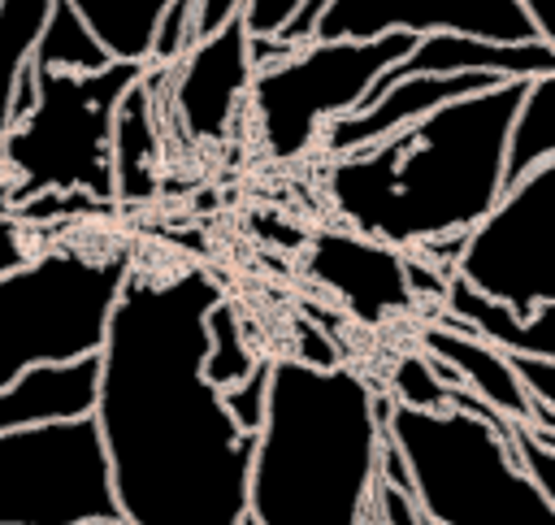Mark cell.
Masks as SVG:
<instances>
[{
    "label": "cell",
    "instance_id": "603a6c76",
    "mask_svg": "<svg viewBox=\"0 0 555 525\" xmlns=\"http://www.w3.org/2000/svg\"><path fill=\"white\" fill-rule=\"evenodd\" d=\"M256 360H260V356H256L251 343H247V330H243V317H238L234 299L221 295V299L208 308V317H204V377H208L217 390H225V386L243 382Z\"/></svg>",
    "mask_w": 555,
    "mask_h": 525
},
{
    "label": "cell",
    "instance_id": "7c38bea8",
    "mask_svg": "<svg viewBox=\"0 0 555 525\" xmlns=\"http://www.w3.org/2000/svg\"><path fill=\"white\" fill-rule=\"evenodd\" d=\"M308 273L334 291L347 312L364 325H382L412 308L416 291L408 282V252L364 239L347 226L317 230L308 243Z\"/></svg>",
    "mask_w": 555,
    "mask_h": 525
},
{
    "label": "cell",
    "instance_id": "5bb4252c",
    "mask_svg": "<svg viewBox=\"0 0 555 525\" xmlns=\"http://www.w3.org/2000/svg\"><path fill=\"white\" fill-rule=\"evenodd\" d=\"M412 74H486L499 82H529L538 74H555V43H542V39L499 43V39H477L455 30H429V35H416L408 56L395 61L373 87H386Z\"/></svg>",
    "mask_w": 555,
    "mask_h": 525
},
{
    "label": "cell",
    "instance_id": "52a82bcc",
    "mask_svg": "<svg viewBox=\"0 0 555 525\" xmlns=\"http://www.w3.org/2000/svg\"><path fill=\"white\" fill-rule=\"evenodd\" d=\"M416 35L390 30L377 39H304L291 56L251 69V113L260 143L273 161H299L317 148L321 130L351 113L373 82L408 56Z\"/></svg>",
    "mask_w": 555,
    "mask_h": 525
},
{
    "label": "cell",
    "instance_id": "ba28073f",
    "mask_svg": "<svg viewBox=\"0 0 555 525\" xmlns=\"http://www.w3.org/2000/svg\"><path fill=\"white\" fill-rule=\"evenodd\" d=\"M113 486L91 417L0 434V525L113 521Z\"/></svg>",
    "mask_w": 555,
    "mask_h": 525
},
{
    "label": "cell",
    "instance_id": "4316f807",
    "mask_svg": "<svg viewBox=\"0 0 555 525\" xmlns=\"http://www.w3.org/2000/svg\"><path fill=\"white\" fill-rule=\"evenodd\" d=\"M373 516H377V525H425L421 521V512H416V503L403 495V490H395V486H386V482H373Z\"/></svg>",
    "mask_w": 555,
    "mask_h": 525
},
{
    "label": "cell",
    "instance_id": "8fae6325",
    "mask_svg": "<svg viewBox=\"0 0 555 525\" xmlns=\"http://www.w3.org/2000/svg\"><path fill=\"white\" fill-rule=\"evenodd\" d=\"M169 95L178 126L195 143H217L230 135L238 104L251 87V61H247V26L243 17L225 22L217 35L195 39L169 69Z\"/></svg>",
    "mask_w": 555,
    "mask_h": 525
},
{
    "label": "cell",
    "instance_id": "4dcf8cb0",
    "mask_svg": "<svg viewBox=\"0 0 555 525\" xmlns=\"http://www.w3.org/2000/svg\"><path fill=\"white\" fill-rule=\"evenodd\" d=\"M87 525H126L121 516H113V521H87Z\"/></svg>",
    "mask_w": 555,
    "mask_h": 525
},
{
    "label": "cell",
    "instance_id": "5b68a950",
    "mask_svg": "<svg viewBox=\"0 0 555 525\" xmlns=\"http://www.w3.org/2000/svg\"><path fill=\"white\" fill-rule=\"evenodd\" d=\"M147 74V65L108 61L91 74L35 69V104L0 135V156L13 174V200L82 195L113 200L108 130L117 100Z\"/></svg>",
    "mask_w": 555,
    "mask_h": 525
},
{
    "label": "cell",
    "instance_id": "2e32d148",
    "mask_svg": "<svg viewBox=\"0 0 555 525\" xmlns=\"http://www.w3.org/2000/svg\"><path fill=\"white\" fill-rule=\"evenodd\" d=\"M421 351L429 360H438L442 373L460 390L477 395L499 417L533 421V408H529V399H525V390H520V382L507 364V351H499V347H490V343H481V338H473V334H464L447 321H434V325L421 330Z\"/></svg>",
    "mask_w": 555,
    "mask_h": 525
},
{
    "label": "cell",
    "instance_id": "277c9868",
    "mask_svg": "<svg viewBox=\"0 0 555 525\" xmlns=\"http://www.w3.org/2000/svg\"><path fill=\"white\" fill-rule=\"evenodd\" d=\"M382 434L403 456L425 525H555V503L525 477L499 425L460 408L390 404Z\"/></svg>",
    "mask_w": 555,
    "mask_h": 525
},
{
    "label": "cell",
    "instance_id": "f546056e",
    "mask_svg": "<svg viewBox=\"0 0 555 525\" xmlns=\"http://www.w3.org/2000/svg\"><path fill=\"white\" fill-rule=\"evenodd\" d=\"M516 9L529 17V26L542 43H555V0H516Z\"/></svg>",
    "mask_w": 555,
    "mask_h": 525
},
{
    "label": "cell",
    "instance_id": "484cf974",
    "mask_svg": "<svg viewBox=\"0 0 555 525\" xmlns=\"http://www.w3.org/2000/svg\"><path fill=\"white\" fill-rule=\"evenodd\" d=\"M304 0H247L243 4V26L247 35H282L286 22L299 13Z\"/></svg>",
    "mask_w": 555,
    "mask_h": 525
},
{
    "label": "cell",
    "instance_id": "1f68e13d",
    "mask_svg": "<svg viewBox=\"0 0 555 525\" xmlns=\"http://www.w3.org/2000/svg\"><path fill=\"white\" fill-rule=\"evenodd\" d=\"M238 525H256V521H251V516H247V512H243V521H238Z\"/></svg>",
    "mask_w": 555,
    "mask_h": 525
},
{
    "label": "cell",
    "instance_id": "83f0119b",
    "mask_svg": "<svg viewBox=\"0 0 555 525\" xmlns=\"http://www.w3.org/2000/svg\"><path fill=\"white\" fill-rule=\"evenodd\" d=\"M30 243H26V221H17L13 213H0V278L22 269L30 260Z\"/></svg>",
    "mask_w": 555,
    "mask_h": 525
},
{
    "label": "cell",
    "instance_id": "44dd1931",
    "mask_svg": "<svg viewBox=\"0 0 555 525\" xmlns=\"http://www.w3.org/2000/svg\"><path fill=\"white\" fill-rule=\"evenodd\" d=\"M30 65L35 69H56V74H91V69L108 65V52L95 43V35L82 26V17L65 0H56L39 39H35Z\"/></svg>",
    "mask_w": 555,
    "mask_h": 525
},
{
    "label": "cell",
    "instance_id": "9a60e30c",
    "mask_svg": "<svg viewBox=\"0 0 555 525\" xmlns=\"http://www.w3.org/2000/svg\"><path fill=\"white\" fill-rule=\"evenodd\" d=\"M95 382L100 360L78 356L61 364H35L0 386V434L52 425V421H78L95 408Z\"/></svg>",
    "mask_w": 555,
    "mask_h": 525
},
{
    "label": "cell",
    "instance_id": "4fadbf2b",
    "mask_svg": "<svg viewBox=\"0 0 555 525\" xmlns=\"http://www.w3.org/2000/svg\"><path fill=\"white\" fill-rule=\"evenodd\" d=\"M499 78H486V74H412V78H395L386 87H373L351 113L334 117L317 148L325 156H343V152H360V148H373L382 139H390L395 130L421 121L425 113L460 100V95H473V91H486L494 87Z\"/></svg>",
    "mask_w": 555,
    "mask_h": 525
},
{
    "label": "cell",
    "instance_id": "6da1fadb",
    "mask_svg": "<svg viewBox=\"0 0 555 525\" xmlns=\"http://www.w3.org/2000/svg\"><path fill=\"white\" fill-rule=\"evenodd\" d=\"M221 286L204 269L130 278L95 351L108 486L126 525H238L247 512L243 434L204 377V317Z\"/></svg>",
    "mask_w": 555,
    "mask_h": 525
},
{
    "label": "cell",
    "instance_id": "30bf717a",
    "mask_svg": "<svg viewBox=\"0 0 555 525\" xmlns=\"http://www.w3.org/2000/svg\"><path fill=\"white\" fill-rule=\"evenodd\" d=\"M390 30H455L499 43L538 39L516 0H330L317 13L308 39H377Z\"/></svg>",
    "mask_w": 555,
    "mask_h": 525
},
{
    "label": "cell",
    "instance_id": "ac0fdd59",
    "mask_svg": "<svg viewBox=\"0 0 555 525\" xmlns=\"http://www.w3.org/2000/svg\"><path fill=\"white\" fill-rule=\"evenodd\" d=\"M160 156V135H156V95H152V74H143L113 113L108 130V174H113V195L117 200H139L152 191Z\"/></svg>",
    "mask_w": 555,
    "mask_h": 525
},
{
    "label": "cell",
    "instance_id": "ffe728a7",
    "mask_svg": "<svg viewBox=\"0 0 555 525\" xmlns=\"http://www.w3.org/2000/svg\"><path fill=\"white\" fill-rule=\"evenodd\" d=\"M555 156V74H538L525 82L520 104L507 126L503 143V187L533 174L542 161Z\"/></svg>",
    "mask_w": 555,
    "mask_h": 525
},
{
    "label": "cell",
    "instance_id": "e0dca14e",
    "mask_svg": "<svg viewBox=\"0 0 555 525\" xmlns=\"http://www.w3.org/2000/svg\"><path fill=\"white\" fill-rule=\"evenodd\" d=\"M442 304H447V325L507 351V356H555V304H538L533 312H516L512 304L486 299L481 291H473L468 282L447 273L442 286Z\"/></svg>",
    "mask_w": 555,
    "mask_h": 525
},
{
    "label": "cell",
    "instance_id": "d6986e66",
    "mask_svg": "<svg viewBox=\"0 0 555 525\" xmlns=\"http://www.w3.org/2000/svg\"><path fill=\"white\" fill-rule=\"evenodd\" d=\"M65 4L82 17V26L95 35V43L108 52V61L147 65L156 22L169 0H65Z\"/></svg>",
    "mask_w": 555,
    "mask_h": 525
},
{
    "label": "cell",
    "instance_id": "8992f818",
    "mask_svg": "<svg viewBox=\"0 0 555 525\" xmlns=\"http://www.w3.org/2000/svg\"><path fill=\"white\" fill-rule=\"evenodd\" d=\"M134 278L126 256L52 247L0 278V386L35 364L95 356L108 312Z\"/></svg>",
    "mask_w": 555,
    "mask_h": 525
},
{
    "label": "cell",
    "instance_id": "3957f363",
    "mask_svg": "<svg viewBox=\"0 0 555 525\" xmlns=\"http://www.w3.org/2000/svg\"><path fill=\"white\" fill-rule=\"evenodd\" d=\"M377 386L347 369L273 360L247 464L256 525H360L377 482Z\"/></svg>",
    "mask_w": 555,
    "mask_h": 525
},
{
    "label": "cell",
    "instance_id": "7402d4cb",
    "mask_svg": "<svg viewBox=\"0 0 555 525\" xmlns=\"http://www.w3.org/2000/svg\"><path fill=\"white\" fill-rule=\"evenodd\" d=\"M56 0H0V135L13 121V82L30 65L35 39Z\"/></svg>",
    "mask_w": 555,
    "mask_h": 525
},
{
    "label": "cell",
    "instance_id": "9c48e42d",
    "mask_svg": "<svg viewBox=\"0 0 555 525\" xmlns=\"http://www.w3.org/2000/svg\"><path fill=\"white\" fill-rule=\"evenodd\" d=\"M451 278L516 312L555 304V156L503 187L494 208L460 239Z\"/></svg>",
    "mask_w": 555,
    "mask_h": 525
},
{
    "label": "cell",
    "instance_id": "d4e9b609",
    "mask_svg": "<svg viewBox=\"0 0 555 525\" xmlns=\"http://www.w3.org/2000/svg\"><path fill=\"white\" fill-rule=\"evenodd\" d=\"M269 369H273V356H260L243 382H234V386L221 390V408L230 412V421H234L243 434H256L260 421H264V404H269Z\"/></svg>",
    "mask_w": 555,
    "mask_h": 525
},
{
    "label": "cell",
    "instance_id": "cb8c5ba5",
    "mask_svg": "<svg viewBox=\"0 0 555 525\" xmlns=\"http://www.w3.org/2000/svg\"><path fill=\"white\" fill-rule=\"evenodd\" d=\"M451 377L442 373V364L438 360H429L425 351L416 356H399L395 360V369H390V404H399V408H421V412H438V408H447V395H451Z\"/></svg>",
    "mask_w": 555,
    "mask_h": 525
},
{
    "label": "cell",
    "instance_id": "f1b7e54d",
    "mask_svg": "<svg viewBox=\"0 0 555 525\" xmlns=\"http://www.w3.org/2000/svg\"><path fill=\"white\" fill-rule=\"evenodd\" d=\"M243 4L247 0H195V22H191V43L195 39H208L217 35L225 22L243 17Z\"/></svg>",
    "mask_w": 555,
    "mask_h": 525
},
{
    "label": "cell",
    "instance_id": "7a4b0ae2",
    "mask_svg": "<svg viewBox=\"0 0 555 525\" xmlns=\"http://www.w3.org/2000/svg\"><path fill=\"white\" fill-rule=\"evenodd\" d=\"M525 82L460 95L390 139L330 156L334 217L386 247L421 252L464 239L503 195V143Z\"/></svg>",
    "mask_w": 555,
    "mask_h": 525
}]
</instances>
